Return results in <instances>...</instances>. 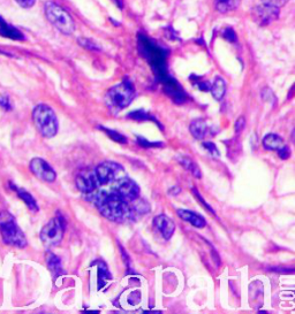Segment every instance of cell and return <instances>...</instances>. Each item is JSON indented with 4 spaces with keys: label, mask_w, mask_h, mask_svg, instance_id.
Returning <instances> with one entry per match:
<instances>
[{
    "label": "cell",
    "mask_w": 295,
    "mask_h": 314,
    "mask_svg": "<svg viewBox=\"0 0 295 314\" xmlns=\"http://www.w3.org/2000/svg\"><path fill=\"white\" fill-rule=\"evenodd\" d=\"M33 120L36 128L44 137L52 138L57 135L59 124L55 111L50 106L43 104L36 106L33 111Z\"/></svg>",
    "instance_id": "obj_4"
},
{
    "label": "cell",
    "mask_w": 295,
    "mask_h": 314,
    "mask_svg": "<svg viewBox=\"0 0 295 314\" xmlns=\"http://www.w3.org/2000/svg\"><path fill=\"white\" fill-rule=\"evenodd\" d=\"M30 170L36 177H38L42 181H45L48 183H52L56 181L57 178V173L55 172L50 164H47L45 160H43L41 158H34L30 161Z\"/></svg>",
    "instance_id": "obj_12"
},
{
    "label": "cell",
    "mask_w": 295,
    "mask_h": 314,
    "mask_svg": "<svg viewBox=\"0 0 295 314\" xmlns=\"http://www.w3.org/2000/svg\"><path fill=\"white\" fill-rule=\"evenodd\" d=\"M138 46H140L142 55L150 62L156 75H158V77L163 82L168 80L169 77L166 68V53H165L163 48L144 35L138 36Z\"/></svg>",
    "instance_id": "obj_2"
},
{
    "label": "cell",
    "mask_w": 295,
    "mask_h": 314,
    "mask_svg": "<svg viewBox=\"0 0 295 314\" xmlns=\"http://www.w3.org/2000/svg\"><path fill=\"white\" fill-rule=\"evenodd\" d=\"M45 15L47 20L50 21L60 33L65 35H69L74 33L75 23L73 17L67 13L64 8L53 2H47L45 4Z\"/></svg>",
    "instance_id": "obj_6"
},
{
    "label": "cell",
    "mask_w": 295,
    "mask_h": 314,
    "mask_svg": "<svg viewBox=\"0 0 295 314\" xmlns=\"http://www.w3.org/2000/svg\"><path fill=\"white\" fill-rule=\"evenodd\" d=\"M210 91L212 92V95L216 100H222L225 96L226 92V83L225 80L222 78L220 76H217L216 80H214L213 84L211 85V89Z\"/></svg>",
    "instance_id": "obj_21"
},
{
    "label": "cell",
    "mask_w": 295,
    "mask_h": 314,
    "mask_svg": "<svg viewBox=\"0 0 295 314\" xmlns=\"http://www.w3.org/2000/svg\"><path fill=\"white\" fill-rule=\"evenodd\" d=\"M0 105H2L4 109L6 110H11V104H10V100H8V98L5 97V96H2L0 95Z\"/></svg>",
    "instance_id": "obj_34"
},
{
    "label": "cell",
    "mask_w": 295,
    "mask_h": 314,
    "mask_svg": "<svg viewBox=\"0 0 295 314\" xmlns=\"http://www.w3.org/2000/svg\"><path fill=\"white\" fill-rule=\"evenodd\" d=\"M180 191H181V189H180V188H179V187H173L172 189H169L168 194H169V195H178Z\"/></svg>",
    "instance_id": "obj_37"
},
{
    "label": "cell",
    "mask_w": 295,
    "mask_h": 314,
    "mask_svg": "<svg viewBox=\"0 0 295 314\" xmlns=\"http://www.w3.org/2000/svg\"><path fill=\"white\" fill-rule=\"evenodd\" d=\"M46 265L55 279H57L58 276L64 273V271H62V268H61L60 259L59 257H57L55 253H52V252L46 253Z\"/></svg>",
    "instance_id": "obj_17"
},
{
    "label": "cell",
    "mask_w": 295,
    "mask_h": 314,
    "mask_svg": "<svg viewBox=\"0 0 295 314\" xmlns=\"http://www.w3.org/2000/svg\"><path fill=\"white\" fill-rule=\"evenodd\" d=\"M112 280V275L107 269L106 265L104 263H101L98 266V290H101L106 284L107 281Z\"/></svg>",
    "instance_id": "obj_22"
},
{
    "label": "cell",
    "mask_w": 295,
    "mask_h": 314,
    "mask_svg": "<svg viewBox=\"0 0 295 314\" xmlns=\"http://www.w3.org/2000/svg\"><path fill=\"white\" fill-rule=\"evenodd\" d=\"M77 187L79 188V190L82 192L84 195H91L95 194L96 189L100 186L98 183V179L96 177L95 169H83L78 174L77 179Z\"/></svg>",
    "instance_id": "obj_10"
},
{
    "label": "cell",
    "mask_w": 295,
    "mask_h": 314,
    "mask_svg": "<svg viewBox=\"0 0 295 314\" xmlns=\"http://www.w3.org/2000/svg\"><path fill=\"white\" fill-rule=\"evenodd\" d=\"M253 19L260 25H267L276 21L279 16V8L275 6L266 5V4H261L256 7H254L252 12Z\"/></svg>",
    "instance_id": "obj_11"
},
{
    "label": "cell",
    "mask_w": 295,
    "mask_h": 314,
    "mask_svg": "<svg viewBox=\"0 0 295 314\" xmlns=\"http://www.w3.org/2000/svg\"><path fill=\"white\" fill-rule=\"evenodd\" d=\"M11 187L13 188V190L16 191L17 196L20 197V198L24 201L26 205L28 206L29 210L31 211V212H38V205H37V201L35 200V198L33 196H31L28 191H26L24 189H21V188H17L15 186H13L11 183Z\"/></svg>",
    "instance_id": "obj_16"
},
{
    "label": "cell",
    "mask_w": 295,
    "mask_h": 314,
    "mask_svg": "<svg viewBox=\"0 0 295 314\" xmlns=\"http://www.w3.org/2000/svg\"><path fill=\"white\" fill-rule=\"evenodd\" d=\"M128 118H131L133 120H136V121H144V120H148V119H153L155 120L153 116H150L149 114L146 113V112H144L143 110H140V111H135L133 112V113L128 114L127 115ZM156 121V120H155Z\"/></svg>",
    "instance_id": "obj_24"
},
{
    "label": "cell",
    "mask_w": 295,
    "mask_h": 314,
    "mask_svg": "<svg viewBox=\"0 0 295 314\" xmlns=\"http://www.w3.org/2000/svg\"><path fill=\"white\" fill-rule=\"evenodd\" d=\"M223 36H224V38H226L227 40H230V42H235L236 40V35L234 33L233 29H226L224 31V34H223Z\"/></svg>",
    "instance_id": "obj_31"
},
{
    "label": "cell",
    "mask_w": 295,
    "mask_h": 314,
    "mask_svg": "<svg viewBox=\"0 0 295 314\" xmlns=\"http://www.w3.org/2000/svg\"><path fill=\"white\" fill-rule=\"evenodd\" d=\"M230 2L231 0H217V6L222 10L224 6H229Z\"/></svg>",
    "instance_id": "obj_36"
},
{
    "label": "cell",
    "mask_w": 295,
    "mask_h": 314,
    "mask_svg": "<svg viewBox=\"0 0 295 314\" xmlns=\"http://www.w3.org/2000/svg\"><path fill=\"white\" fill-rule=\"evenodd\" d=\"M244 125H245V120L243 116H240V118L236 120V122L234 124V129H235V133L239 134L242 132V130L244 129Z\"/></svg>",
    "instance_id": "obj_30"
},
{
    "label": "cell",
    "mask_w": 295,
    "mask_h": 314,
    "mask_svg": "<svg viewBox=\"0 0 295 314\" xmlns=\"http://www.w3.org/2000/svg\"><path fill=\"white\" fill-rule=\"evenodd\" d=\"M79 43L81 46H83L84 48H88V50L90 51H100V47H98V45L92 42L91 39L88 38H80Z\"/></svg>",
    "instance_id": "obj_25"
},
{
    "label": "cell",
    "mask_w": 295,
    "mask_h": 314,
    "mask_svg": "<svg viewBox=\"0 0 295 314\" xmlns=\"http://www.w3.org/2000/svg\"><path fill=\"white\" fill-rule=\"evenodd\" d=\"M137 143L143 147H157V146H163L162 143H150L148 142L145 138L143 137H137Z\"/></svg>",
    "instance_id": "obj_27"
},
{
    "label": "cell",
    "mask_w": 295,
    "mask_h": 314,
    "mask_svg": "<svg viewBox=\"0 0 295 314\" xmlns=\"http://www.w3.org/2000/svg\"><path fill=\"white\" fill-rule=\"evenodd\" d=\"M134 97H135V90L133 84L125 80L109 90L106 95V104L110 110L119 111L131 104Z\"/></svg>",
    "instance_id": "obj_5"
},
{
    "label": "cell",
    "mask_w": 295,
    "mask_h": 314,
    "mask_svg": "<svg viewBox=\"0 0 295 314\" xmlns=\"http://www.w3.org/2000/svg\"><path fill=\"white\" fill-rule=\"evenodd\" d=\"M263 4H266V5L270 6H275L277 8H280L281 6H284L286 3H287V0H262Z\"/></svg>",
    "instance_id": "obj_29"
},
{
    "label": "cell",
    "mask_w": 295,
    "mask_h": 314,
    "mask_svg": "<svg viewBox=\"0 0 295 314\" xmlns=\"http://www.w3.org/2000/svg\"><path fill=\"white\" fill-rule=\"evenodd\" d=\"M101 130H103L107 136H110L111 138H112L113 141L118 142V143H121V144H125V143H127V138L124 136L122 134L120 133H117L115 130H111L109 128H105V127H98Z\"/></svg>",
    "instance_id": "obj_23"
},
{
    "label": "cell",
    "mask_w": 295,
    "mask_h": 314,
    "mask_svg": "<svg viewBox=\"0 0 295 314\" xmlns=\"http://www.w3.org/2000/svg\"><path fill=\"white\" fill-rule=\"evenodd\" d=\"M283 144H284L283 138L276 134H269L263 138V146H264L266 150L277 151L283 146Z\"/></svg>",
    "instance_id": "obj_19"
},
{
    "label": "cell",
    "mask_w": 295,
    "mask_h": 314,
    "mask_svg": "<svg viewBox=\"0 0 295 314\" xmlns=\"http://www.w3.org/2000/svg\"><path fill=\"white\" fill-rule=\"evenodd\" d=\"M16 3L19 4L21 7L23 8H30L35 5L36 0H16Z\"/></svg>",
    "instance_id": "obj_33"
},
{
    "label": "cell",
    "mask_w": 295,
    "mask_h": 314,
    "mask_svg": "<svg viewBox=\"0 0 295 314\" xmlns=\"http://www.w3.org/2000/svg\"><path fill=\"white\" fill-rule=\"evenodd\" d=\"M203 147L209 152L210 154L214 156V158H217V156H219V154H220V153H219L216 144H214V143H212V142H204Z\"/></svg>",
    "instance_id": "obj_26"
},
{
    "label": "cell",
    "mask_w": 295,
    "mask_h": 314,
    "mask_svg": "<svg viewBox=\"0 0 295 314\" xmlns=\"http://www.w3.org/2000/svg\"><path fill=\"white\" fill-rule=\"evenodd\" d=\"M113 2L117 4V5L120 7V8H122V6H124V4H122V0H113Z\"/></svg>",
    "instance_id": "obj_38"
},
{
    "label": "cell",
    "mask_w": 295,
    "mask_h": 314,
    "mask_svg": "<svg viewBox=\"0 0 295 314\" xmlns=\"http://www.w3.org/2000/svg\"><path fill=\"white\" fill-rule=\"evenodd\" d=\"M177 213L179 217L185 221H188L190 224H193L196 228H204L207 226V222H205V219L203 217H201L200 214L191 212L188 210H178Z\"/></svg>",
    "instance_id": "obj_14"
},
{
    "label": "cell",
    "mask_w": 295,
    "mask_h": 314,
    "mask_svg": "<svg viewBox=\"0 0 295 314\" xmlns=\"http://www.w3.org/2000/svg\"><path fill=\"white\" fill-rule=\"evenodd\" d=\"M154 223L157 229L162 232V235L165 240H169L176 231V224L171 219L166 217L165 214L157 215L154 219Z\"/></svg>",
    "instance_id": "obj_13"
},
{
    "label": "cell",
    "mask_w": 295,
    "mask_h": 314,
    "mask_svg": "<svg viewBox=\"0 0 295 314\" xmlns=\"http://www.w3.org/2000/svg\"><path fill=\"white\" fill-rule=\"evenodd\" d=\"M113 191L121 197L124 200H126L127 203H132V201H134L140 197L141 190L133 179L128 178L126 176L121 179H119L118 182H115Z\"/></svg>",
    "instance_id": "obj_9"
},
{
    "label": "cell",
    "mask_w": 295,
    "mask_h": 314,
    "mask_svg": "<svg viewBox=\"0 0 295 314\" xmlns=\"http://www.w3.org/2000/svg\"><path fill=\"white\" fill-rule=\"evenodd\" d=\"M93 201L100 210L102 215L111 221H124L131 218L133 214L132 207L129 203L124 200L121 197L115 194L114 191L107 192L101 191L96 196H93Z\"/></svg>",
    "instance_id": "obj_1"
},
{
    "label": "cell",
    "mask_w": 295,
    "mask_h": 314,
    "mask_svg": "<svg viewBox=\"0 0 295 314\" xmlns=\"http://www.w3.org/2000/svg\"><path fill=\"white\" fill-rule=\"evenodd\" d=\"M191 191H193V195H195L196 197H198V199H199V200L201 201V204H202V205H204V206H205V208H207V210L209 211V212H210V213H212V214H214V212H213V210H212L211 207H210V206H209V205H208L207 203H205V200H204V199H202V197H201V196H200V194H199V191H198V190H196V189H195V188H193V189H191Z\"/></svg>",
    "instance_id": "obj_32"
},
{
    "label": "cell",
    "mask_w": 295,
    "mask_h": 314,
    "mask_svg": "<svg viewBox=\"0 0 295 314\" xmlns=\"http://www.w3.org/2000/svg\"><path fill=\"white\" fill-rule=\"evenodd\" d=\"M0 234L4 243L20 249L27 246V239L23 231L16 223L15 218L7 211L0 212Z\"/></svg>",
    "instance_id": "obj_3"
},
{
    "label": "cell",
    "mask_w": 295,
    "mask_h": 314,
    "mask_svg": "<svg viewBox=\"0 0 295 314\" xmlns=\"http://www.w3.org/2000/svg\"><path fill=\"white\" fill-rule=\"evenodd\" d=\"M190 134L196 138V140H203V138L207 136L208 133V124L202 119L194 120L193 122L190 123Z\"/></svg>",
    "instance_id": "obj_15"
},
{
    "label": "cell",
    "mask_w": 295,
    "mask_h": 314,
    "mask_svg": "<svg viewBox=\"0 0 295 314\" xmlns=\"http://www.w3.org/2000/svg\"><path fill=\"white\" fill-rule=\"evenodd\" d=\"M65 223L60 217L53 218L43 227L41 231V240L46 248H52L61 243L64 237Z\"/></svg>",
    "instance_id": "obj_8"
},
{
    "label": "cell",
    "mask_w": 295,
    "mask_h": 314,
    "mask_svg": "<svg viewBox=\"0 0 295 314\" xmlns=\"http://www.w3.org/2000/svg\"><path fill=\"white\" fill-rule=\"evenodd\" d=\"M178 161L182 165L183 168H186L187 170H189V172L194 175L195 177L201 178L202 177V173H201V169L198 166V164L195 163L193 159H190L189 156L183 155V156H179Z\"/></svg>",
    "instance_id": "obj_20"
},
{
    "label": "cell",
    "mask_w": 295,
    "mask_h": 314,
    "mask_svg": "<svg viewBox=\"0 0 295 314\" xmlns=\"http://www.w3.org/2000/svg\"><path fill=\"white\" fill-rule=\"evenodd\" d=\"M196 84H198L199 89L202 90V91H210V89H211V84L209 82H199Z\"/></svg>",
    "instance_id": "obj_35"
},
{
    "label": "cell",
    "mask_w": 295,
    "mask_h": 314,
    "mask_svg": "<svg viewBox=\"0 0 295 314\" xmlns=\"http://www.w3.org/2000/svg\"><path fill=\"white\" fill-rule=\"evenodd\" d=\"M96 177L100 186H107L111 183L118 182L119 179L126 177V172L121 165L105 161L97 166L95 168Z\"/></svg>",
    "instance_id": "obj_7"
},
{
    "label": "cell",
    "mask_w": 295,
    "mask_h": 314,
    "mask_svg": "<svg viewBox=\"0 0 295 314\" xmlns=\"http://www.w3.org/2000/svg\"><path fill=\"white\" fill-rule=\"evenodd\" d=\"M277 151H278V154L281 159L285 160V159H288L290 156V149L287 145H283Z\"/></svg>",
    "instance_id": "obj_28"
},
{
    "label": "cell",
    "mask_w": 295,
    "mask_h": 314,
    "mask_svg": "<svg viewBox=\"0 0 295 314\" xmlns=\"http://www.w3.org/2000/svg\"><path fill=\"white\" fill-rule=\"evenodd\" d=\"M0 35H2L3 37L10 38V39H13V40L24 39L23 34H22L19 29L14 28V27L6 23V22H5V23L0 24Z\"/></svg>",
    "instance_id": "obj_18"
}]
</instances>
